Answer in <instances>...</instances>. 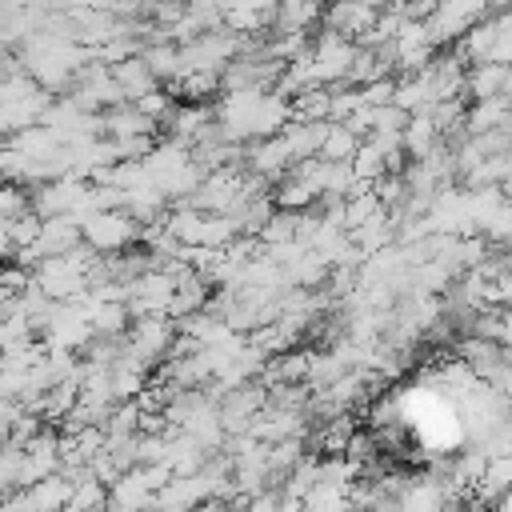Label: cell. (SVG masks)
Returning a JSON list of instances; mask_svg holds the SVG:
<instances>
[{
    "mask_svg": "<svg viewBox=\"0 0 512 512\" xmlns=\"http://www.w3.org/2000/svg\"><path fill=\"white\" fill-rule=\"evenodd\" d=\"M80 228H84V244L96 248V252H120L128 248L132 240H140V220L128 216L124 208H92L88 216H80Z\"/></svg>",
    "mask_w": 512,
    "mask_h": 512,
    "instance_id": "cell-1",
    "label": "cell"
},
{
    "mask_svg": "<svg viewBox=\"0 0 512 512\" xmlns=\"http://www.w3.org/2000/svg\"><path fill=\"white\" fill-rule=\"evenodd\" d=\"M320 20H324L328 32L348 36V40H360V36L376 24V8H368L364 0H332Z\"/></svg>",
    "mask_w": 512,
    "mask_h": 512,
    "instance_id": "cell-2",
    "label": "cell"
},
{
    "mask_svg": "<svg viewBox=\"0 0 512 512\" xmlns=\"http://www.w3.org/2000/svg\"><path fill=\"white\" fill-rule=\"evenodd\" d=\"M112 76H116V84L124 88V96H128V100H140L148 88H156V84H160V76H156V72H152V64L144 60V52H132V56L116 60V64H112Z\"/></svg>",
    "mask_w": 512,
    "mask_h": 512,
    "instance_id": "cell-3",
    "label": "cell"
},
{
    "mask_svg": "<svg viewBox=\"0 0 512 512\" xmlns=\"http://www.w3.org/2000/svg\"><path fill=\"white\" fill-rule=\"evenodd\" d=\"M20 468H24V444L8 440L0 448V496L12 492V488H20Z\"/></svg>",
    "mask_w": 512,
    "mask_h": 512,
    "instance_id": "cell-4",
    "label": "cell"
},
{
    "mask_svg": "<svg viewBox=\"0 0 512 512\" xmlns=\"http://www.w3.org/2000/svg\"><path fill=\"white\" fill-rule=\"evenodd\" d=\"M40 224H44V216L40 212H20L16 220H8V240H12V252L16 248H24V244H32L36 236H40Z\"/></svg>",
    "mask_w": 512,
    "mask_h": 512,
    "instance_id": "cell-5",
    "label": "cell"
},
{
    "mask_svg": "<svg viewBox=\"0 0 512 512\" xmlns=\"http://www.w3.org/2000/svg\"><path fill=\"white\" fill-rule=\"evenodd\" d=\"M8 444V424H0V448Z\"/></svg>",
    "mask_w": 512,
    "mask_h": 512,
    "instance_id": "cell-6",
    "label": "cell"
}]
</instances>
